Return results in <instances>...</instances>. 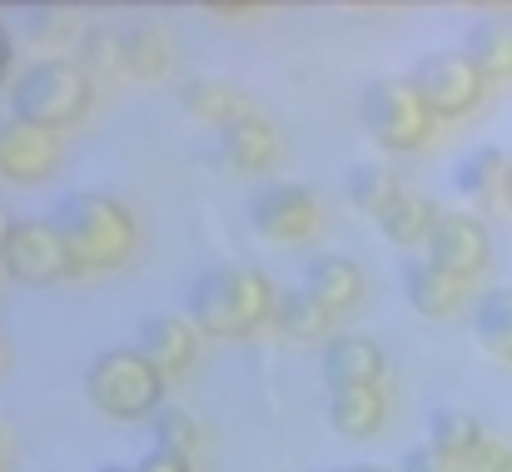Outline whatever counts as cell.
Segmentation results:
<instances>
[{
	"label": "cell",
	"instance_id": "obj_13",
	"mask_svg": "<svg viewBox=\"0 0 512 472\" xmlns=\"http://www.w3.org/2000/svg\"><path fill=\"white\" fill-rule=\"evenodd\" d=\"M403 294H408L413 314H423V318H453V314H463V304H468V284L453 279V274H443L428 259L403 264Z\"/></svg>",
	"mask_w": 512,
	"mask_h": 472
},
{
	"label": "cell",
	"instance_id": "obj_21",
	"mask_svg": "<svg viewBox=\"0 0 512 472\" xmlns=\"http://www.w3.org/2000/svg\"><path fill=\"white\" fill-rule=\"evenodd\" d=\"M463 55L483 70L488 85L512 80V25L508 20H478L463 40Z\"/></svg>",
	"mask_w": 512,
	"mask_h": 472
},
{
	"label": "cell",
	"instance_id": "obj_6",
	"mask_svg": "<svg viewBox=\"0 0 512 472\" xmlns=\"http://www.w3.org/2000/svg\"><path fill=\"white\" fill-rule=\"evenodd\" d=\"M413 90L423 95V105L433 110V120H463L483 105L488 80L483 70L463 55V50H433L413 65Z\"/></svg>",
	"mask_w": 512,
	"mask_h": 472
},
{
	"label": "cell",
	"instance_id": "obj_17",
	"mask_svg": "<svg viewBox=\"0 0 512 472\" xmlns=\"http://www.w3.org/2000/svg\"><path fill=\"white\" fill-rule=\"evenodd\" d=\"M179 105H184L194 120H209V125H219V130H229V125L259 115L254 100H249L244 90L224 85V80H194V85H184V90H179Z\"/></svg>",
	"mask_w": 512,
	"mask_h": 472
},
{
	"label": "cell",
	"instance_id": "obj_34",
	"mask_svg": "<svg viewBox=\"0 0 512 472\" xmlns=\"http://www.w3.org/2000/svg\"><path fill=\"white\" fill-rule=\"evenodd\" d=\"M10 458V433H5V423H0V463Z\"/></svg>",
	"mask_w": 512,
	"mask_h": 472
},
{
	"label": "cell",
	"instance_id": "obj_22",
	"mask_svg": "<svg viewBox=\"0 0 512 472\" xmlns=\"http://www.w3.org/2000/svg\"><path fill=\"white\" fill-rule=\"evenodd\" d=\"M473 333L493 358L512 363V289H488L473 304Z\"/></svg>",
	"mask_w": 512,
	"mask_h": 472
},
{
	"label": "cell",
	"instance_id": "obj_7",
	"mask_svg": "<svg viewBox=\"0 0 512 472\" xmlns=\"http://www.w3.org/2000/svg\"><path fill=\"white\" fill-rule=\"evenodd\" d=\"M0 274H10L15 284H30V289L75 279V259H70L55 219H15V229L0 249Z\"/></svg>",
	"mask_w": 512,
	"mask_h": 472
},
{
	"label": "cell",
	"instance_id": "obj_24",
	"mask_svg": "<svg viewBox=\"0 0 512 472\" xmlns=\"http://www.w3.org/2000/svg\"><path fill=\"white\" fill-rule=\"evenodd\" d=\"M334 318H339V314H329L324 304H314L304 289H284V294H279V304H274V323H279L289 338H304V343L329 338Z\"/></svg>",
	"mask_w": 512,
	"mask_h": 472
},
{
	"label": "cell",
	"instance_id": "obj_35",
	"mask_svg": "<svg viewBox=\"0 0 512 472\" xmlns=\"http://www.w3.org/2000/svg\"><path fill=\"white\" fill-rule=\"evenodd\" d=\"M100 472H135V468H115V463H110V468H100Z\"/></svg>",
	"mask_w": 512,
	"mask_h": 472
},
{
	"label": "cell",
	"instance_id": "obj_20",
	"mask_svg": "<svg viewBox=\"0 0 512 472\" xmlns=\"http://www.w3.org/2000/svg\"><path fill=\"white\" fill-rule=\"evenodd\" d=\"M170 60H174V45L155 20H140V25H130V30L120 35V55H115V65H125L130 75L155 80V75L170 70Z\"/></svg>",
	"mask_w": 512,
	"mask_h": 472
},
{
	"label": "cell",
	"instance_id": "obj_23",
	"mask_svg": "<svg viewBox=\"0 0 512 472\" xmlns=\"http://www.w3.org/2000/svg\"><path fill=\"white\" fill-rule=\"evenodd\" d=\"M408 184H403V174L393 169V164H353L348 169V199L363 209V214H383L398 194H403Z\"/></svg>",
	"mask_w": 512,
	"mask_h": 472
},
{
	"label": "cell",
	"instance_id": "obj_12",
	"mask_svg": "<svg viewBox=\"0 0 512 472\" xmlns=\"http://www.w3.org/2000/svg\"><path fill=\"white\" fill-rule=\"evenodd\" d=\"M383 348L363 333H348V338H334L324 348V383L329 393H343V388H378L383 383Z\"/></svg>",
	"mask_w": 512,
	"mask_h": 472
},
{
	"label": "cell",
	"instance_id": "obj_29",
	"mask_svg": "<svg viewBox=\"0 0 512 472\" xmlns=\"http://www.w3.org/2000/svg\"><path fill=\"white\" fill-rule=\"evenodd\" d=\"M403 472H463V463L448 458V453H438L433 443H418V448L403 453Z\"/></svg>",
	"mask_w": 512,
	"mask_h": 472
},
{
	"label": "cell",
	"instance_id": "obj_19",
	"mask_svg": "<svg viewBox=\"0 0 512 472\" xmlns=\"http://www.w3.org/2000/svg\"><path fill=\"white\" fill-rule=\"evenodd\" d=\"M508 174H512V159L503 155L498 145H483V150H473V155L458 159L453 184H458L473 204H493V199L508 194Z\"/></svg>",
	"mask_w": 512,
	"mask_h": 472
},
{
	"label": "cell",
	"instance_id": "obj_2",
	"mask_svg": "<svg viewBox=\"0 0 512 472\" xmlns=\"http://www.w3.org/2000/svg\"><path fill=\"white\" fill-rule=\"evenodd\" d=\"M274 304L279 289L249 264H219L189 289V318L204 338H249L274 318Z\"/></svg>",
	"mask_w": 512,
	"mask_h": 472
},
{
	"label": "cell",
	"instance_id": "obj_11",
	"mask_svg": "<svg viewBox=\"0 0 512 472\" xmlns=\"http://www.w3.org/2000/svg\"><path fill=\"white\" fill-rule=\"evenodd\" d=\"M199 328H194V318L189 314H150L145 318V328H140V353L165 373V378H179V373H189L194 368V358H199Z\"/></svg>",
	"mask_w": 512,
	"mask_h": 472
},
{
	"label": "cell",
	"instance_id": "obj_38",
	"mask_svg": "<svg viewBox=\"0 0 512 472\" xmlns=\"http://www.w3.org/2000/svg\"><path fill=\"white\" fill-rule=\"evenodd\" d=\"M0 472H5V463H0Z\"/></svg>",
	"mask_w": 512,
	"mask_h": 472
},
{
	"label": "cell",
	"instance_id": "obj_4",
	"mask_svg": "<svg viewBox=\"0 0 512 472\" xmlns=\"http://www.w3.org/2000/svg\"><path fill=\"white\" fill-rule=\"evenodd\" d=\"M165 373L140 353V348H105L90 358L85 368V393L90 403L115 418V423H135V418H150L165 408Z\"/></svg>",
	"mask_w": 512,
	"mask_h": 472
},
{
	"label": "cell",
	"instance_id": "obj_3",
	"mask_svg": "<svg viewBox=\"0 0 512 472\" xmlns=\"http://www.w3.org/2000/svg\"><path fill=\"white\" fill-rule=\"evenodd\" d=\"M95 105V80L90 70H80L75 60H50L40 55L35 65H25L10 85V110L15 120L45 125V130H65L75 120H85V110Z\"/></svg>",
	"mask_w": 512,
	"mask_h": 472
},
{
	"label": "cell",
	"instance_id": "obj_32",
	"mask_svg": "<svg viewBox=\"0 0 512 472\" xmlns=\"http://www.w3.org/2000/svg\"><path fill=\"white\" fill-rule=\"evenodd\" d=\"M214 15H239V20H249V15H259V5H209Z\"/></svg>",
	"mask_w": 512,
	"mask_h": 472
},
{
	"label": "cell",
	"instance_id": "obj_37",
	"mask_svg": "<svg viewBox=\"0 0 512 472\" xmlns=\"http://www.w3.org/2000/svg\"><path fill=\"white\" fill-rule=\"evenodd\" d=\"M358 472H388V468H358Z\"/></svg>",
	"mask_w": 512,
	"mask_h": 472
},
{
	"label": "cell",
	"instance_id": "obj_15",
	"mask_svg": "<svg viewBox=\"0 0 512 472\" xmlns=\"http://www.w3.org/2000/svg\"><path fill=\"white\" fill-rule=\"evenodd\" d=\"M299 289L314 304H324L329 314H343V309H353L363 299V269L353 259H343V254H324V259H314L304 269V284Z\"/></svg>",
	"mask_w": 512,
	"mask_h": 472
},
{
	"label": "cell",
	"instance_id": "obj_33",
	"mask_svg": "<svg viewBox=\"0 0 512 472\" xmlns=\"http://www.w3.org/2000/svg\"><path fill=\"white\" fill-rule=\"evenodd\" d=\"M10 229H15V219H10V209L0 204V249H5V239H10Z\"/></svg>",
	"mask_w": 512,
	"mask_h": 472
},
{
	"label": "cell",
	"instance_id": "obj_5",
	"mask_svg": "<svg viewBox=\"0 0 512 472\" xmlns=\"http://www.w3.org/2000/svg\"><path fill=\"white\" fill-rule=\"evenodd\" d=\"M358 115H363L368 140L383 145L388 155H413V150H423V145L433 140V125H438L433 110L423 105V95L413 90V80H403V75L373 80V85L363 90Z\"/></svg>",
	"mask_w": 512,
	"mask_h": 472
},
{
	"label": "cell",
	"instance_id": "obj_27",
	"mask_svg": "<svg viewBox=\"0 0 512 472\" xmlns=\"http://www.w3.org/2000/svg\"><path fill=\"white\" fill-rule=\"evenodd\" d=\"M155 448H170V453L194 463V453H199V423L184 408H160L155 413Z\"/></svg>",
	"mask_w": 512,
	"mask_h": 472
},
{
	"label": "cell",
	"instance_id": "obj_1",
	"mask_svg": "<svg viewBox=\"0 0 512 472\" xmlns=\"http://www.w3.org/2000/svg\"><path fill=\"white\" fill-rule=\"evenodd\" d=\"M55 229L75 259V274H105L135 254V214L105 189H75L55 204Z\"/></svg>",
	"mask_w": 512,
	"mask_h": 472
},
{
	"label": "cell",
	"instance_id": "obj_9",
	"mask_svg": "<svg viewBox=\"0 0 512 472\" xmlns=\"http://www.w3.org/2000/svg\"><path fill=\"white\" fill-rule=\"evenodd\" d=\"M423 259H428V264H438L443 274H453V279L473 284V279L488 269V259H493V244H488L483 219L458 214V209H443V214H438V224H433V239H428Z\"/></svg>",
	"mask_w": 512,
	"mask_h": 472
},
{
	"label": "cell",
	"instance_id": "obj_30",
	"mask_svg": "<svg viewBox=\"0 0 512 472\" xmlns=\"http://www.w3.org/2000/svg\"><path fill=\"white\" fill-rule=\"evenodd\" d=\"M135 472H194V463L179 458V453H170V448H150V453L135 463Z\"/></svg>",
	"mask_w": 512,
	"mask_h": 472
},
{
	"label": "cell",
	"instance_id": "obj_18",
	"mask_svg": "<svg viewBox=\"0 0 512 472\" xmlns=\"http://www.w3.org/2000/svg\"><path fill=\"white\" fill-rule=\"evenodd\" d=\"M388 418V393L378 388H343L329 393V423L339 428L343 438H373Z\"/></svg>",
	"mask_w": 512,
	"mask_h": 472
},
{
	"label": "cell",
	"instance_id": "obj_8",
	"mask_svg": "<svg viewBox=\"0 0 512 472\" xmlns=\"http://www.w3.org/2000/svg\"><path fill=\"white\" fill-rule=\"evenodd\" d=\"M249 219L264 239L274 244H304L319 234L324 224V204L314 189L304 184H264L254 199H249Z\"/></svg>",
	"mask_w": 512,
	"mask_h": 472
},
{
	"label": "cell",
	"instance_id": "obj_25",
	"mask_svg": "<svg viewBox=\"0 0 512 472\" xmlns=\"http://www.w3.org/2000/svg\"><path fill=\"white\" fill-rule=\"evenodd\" d=\"M483 438H488V433H483V423H478L473 413H463V408H438V413L428 418V443H433L438 453L458 458V463H463Z\"/></svg>",
	"mask_w": 512,
	"mask_h": 472
},
{
	"label": "cell",
	"instance_id": "obj_31",
	"mask_svg": "<svg viewBox=\"0 0 512 472\" xmlns=\"http://www.w3.org/2000/svg\"><path fill=\"white\" fill-rule=\"evenodd\" d=\"M5 75H10V30L0 20V85H5Z\"/></svg>",
	"mask_w": 512,
	"mask_h": 472
},
{
	"label": "cell",
	"instance_id": "obj_36",
	"mask_svg": "<svg viewBox=\"0 0 512 472\" xmlns=\"http://www.w3.org/2000/svg\"><path fill=\"white\" fill-rule=\"evenodd\" d=\"M503 199H508V209H512V174H508V194H503Z\"/></svg>",
	"mask_w": 512,
	"mask_h": 472
},
{
	"label": "cell",
	"instance_id": "obj_10",
	"mask_svg": "<svg viewBox=\"0 0 512 472\" xmlns=\"http://www.w3.org/2000/svg\"><path fill=\"white\" fill-rule=\"evenodd\" d=\"M60 164V140L45 125L30 120H5L0 125V179L10 184H40Z\"/></svg>",
	"mask_w": 512,
	"mask_h": 472
},
{
	"label": "cell",
	"instance_id": "obj_14",
	"mask_svg": "<svg viewBox=\"0 0 512 472\" xmlns=\"http://www.w3.org/2000/svg\"><path fill=\"white\" fill-rule=\"evenodd\" d=\"M219 159H224L234 174H264V169L279 159V130H274L264 115H249V120L219 130Z\"/></svg>",
	"mask_w": 512,
	"mask_h": 472
},
{
	"label": "cell",
	"instance_id": "obj_16",
	"mask_svg": "<svg viewBox=\"0 0 512 472\" xmlns=\"http://www.w3.org/2000/svg\"><path fill=\"white\" fill-rule=\"evenodd\" d=\"M438 214H443V209H438L428 194L403 189V194L378 214V229H383V239H388V244H398V249H428Z\"/></svg>",
	"mask_w": 512,
	"mask_h": 472
},
{
	"label": "cell",
	"instance_id": "obj_28",
	"mask_svg": "<svg viewBox=\"0 0 512 472\" xmlns=\"http://www.w3.org/2000/svg\"><path fill=\"white\" fill-rule=\"evenodd\" d=\"M463 472H512V443H503V438H483L468 458H463Z\"/></svg>",
	"mask_w": 512,
	"mask_h": 472
},
{
	"label": "cell",
	"instance_id": "obj_26",
	"mask_svg": "<svg viewBox=\"0 0 512 472\" xmlns=\"http://www.w3.org/2000/svg\"><path fill=\"white\" fill-rule=\"evenodd\" d=\"M30 20H35V25H30V40H35L40 50L50 45V60H65L60 50H65L70 40H85L80 20H75L70 10H60V5H50V10L40 5V10H30Z\"/></svg>",
	"mask_w": 512,
	"mask_h": 472
}]
</instances>
